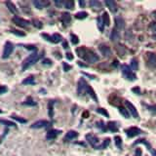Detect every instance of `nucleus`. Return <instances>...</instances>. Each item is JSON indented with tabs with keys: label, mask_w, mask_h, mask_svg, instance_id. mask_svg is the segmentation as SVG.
Masks as SVG:
<instances>
[{
	"label": "nucleus",
	"mask_w": 156,
	"mask_h": 156,
	"mask_svg": "<svg viewBox=\"0 0 156 156\" xmlns=\"http://www.w3.org/2000/svg\"><path fill=\"white\" fill-rule=\"evenodd\" d=\"M89 84H87V82L85 81L84 78H81L80 80L78 81V88L77 92L79 95H84L85 93L87 92V89H88Z\"/></svg>",
	"instance_id": "423d86ee"
},
{
	"label": "nucleus",
	"mask_w": 156,
	"mask_h": 156,
	"mask_svg": "<svg viewBox=\"0 0 156 156\" xmlns=\"http://www.w3.org/2000/svg\"><path fill=\"white\" fill-rule=\"evenodd\" d=\"M87 16H88V14L86 12H79L75 15V18L78 19V20H84V19L87 18Z\"/></svg>",
	"instance_id": "473e14b6"
},
{
	"label": "nucleus",
	"mask_w": 156,
	"mask_h": 156,
	"mask_svg": "<svg viewBox=\"0 0 156 156\" xmlns=\"http://www.w3.org/2000/svg\"><path fill=\"white\" fill-rule=\"evenodd\" d=\"M43 57V53L38 54V53H33L31 55H29L27 58L23 62V64H21V69L26 70L28 67H31V65H33L34 64L39 61V60Z\"/></svg>",
	"instance_id": "f257e3e1"
},
{
	"label": "nucleus",
	"mask_w": 156,
	"mask_h": 156,
	"mask_svg": "<svg viewBox=\"0 0 156 156\" xmlns=\"http://www.w3.org/2000/svg\"><path fill=\"white\" fill-rule=\"evenodd\" d=\"M13 23H15L17 26H21V27H27L31 24V21H27V20H24V19H21L20 17H14L12 19Z\"/></svg>",
	"instance_id": "6e6552de"
},
{
	"label": "nucleus",
	"mask_w": 156,
	"mask_h": 156,
	"mask_svg": "<svg viewBox=\"0 0 156 156\" xmlns=\"http://www.w3.org/2000/svg\"><path fill=\"white\" fill-rule=\"evenodd\" d=\"M152 16H153V18L156 19V11H153V12H152Z\"/></svg>",
	"instance_id": "bf43d9fd"
},
{
	"label": "nucleus",
	"mask_w": 156,
	"mask_h": 156,
	"mask_svg": "<svg viewBox=\"0 0 156 156\" xmlns=\"http://www.w3.org/2000/svg\"><path fill=\"white\" fill-rule=\"evenodd\" d=\"M125 105H126V106H127V109H128V111H129V113L131 114V115H132L134 118L138 119L139 118V113H138L137 108L135 107V105H133L129 101H126Z\"/></svg>",
	"instance_id": "0eeeda50"
},
{
	"label": "nucleus",
	"mask_w": 156,
	"mask_h": 156,
	"mask_svg": "<svg viewBox=\"0 0 156 156\" xmlns=\"http://www.w3.org/2000/svg\"><path fill=\"white\" fill-rule=\"evenodd\" d=\"M62 67H64V71H69V70L71 69V67H70L69 64H67V62H64V64H62Z\"/></svg>",
	"instance_id": "de8ad7c7"
},
{
	"label": "nucleus",
	"mask_w": 156,
	"mask_h": 156,
	"mask_svg": "<svg viewBox=\"0 0 156 156\" xmlns=\"http://www.w3.org/2000/svg\"><path fill=\"white\" fill-rule=\"evenodd\" d=\"M84 75H86V76H88V77H91V79H95V76L94 75H90L88 74V73H83Z\"/></svg>",
	"instance_id": "4d7b16f0"
},
{
	"label": "nucleus",
	"mask_w": 156,
	"mask_h": 156,
	"mask_svg": "<svg viewBox=\"0 0 156 156\" xmlns=\"http://www.w3.org/2000/svg\"><path fill=\"white\" fill-rule=\"evenodd\" d=\"M54 101H50L48 103V113L50 118H54Z\"/></svg>",
	"instance_id": "b1692460"
},
{
	"label": "nucleus",
	"mask_w": 156,
	"mask_h": 156,
	"mask_svg": "<svg viewBox=\"0 0 156 156\" xmlns=\"http://www.w3.org/2000/svg\"><path fill=\"white\" fill-rule=\"evenodd\" d=\"M42 64L51 67V65H52V61H51V60H49V59H45V60H43V61H42Z\"/></svg>",
	"instance_id": "c03bdc74"
},
{
	"label": "nucleus",
	"mask_w": 156,
	"mask_h": 156,
	"mask_svg": "<svg viewBox=\"0 0 156 156\" xmlns=\"http://www.w3.org/2000/svg\"><path fill=\"white\" fill-rule=\"evenodd\" d=\"M141 133V131L137 127H131L129 129L126 130V135H127L129 138H133V137H136L139 135Z\"/></svg>",
	"instance_id": "9d476101"
},
{
	"label": "nucleus",
	"mask_w": 156,
	"mask_h": 156,
	"mask_svg": "<svg viewBox=\"0 0 156 156\" xmlns=\"http://www.w3.org/2000/svg\"><path fill=\"white\" fill-rule=\"evenodd\" d=\"M55 4L58 7H62L64 6V1H62V0H55Z\"/></svg>",
	"instance_id": "49530a36"
},
{
	"label": "nucleus",
	"mask_w": 156,
	"mask_h": 156,
	"mask_svg": "<svg viewBox=\"0 0 156 156\" xmlns=\"http://www.w3.org/2000/svg\"><path fill=\"white\" fill-rule=\"evenodd\" d=\"M86 93L93 98V100H95L96 102H98V98H97V96H96V93H95V91L93 90V88H92L91 86H90V85L88 86V89H87V92Z\"/></svg>",
	"instance_id": "a878e982"
},
{
	"label": "nucleus",
	"mask_w": 156,
	"mask_h": 156,
	"mask_svg": "<svg viewBox=\"0 0 156 156\" xmlns=\"http://www.w3.org/2000/svg\"><path fill=\"white\" fill-rule=\"evenodd\" d=\"M65 57H67V59L68 61H72L73 60V55L71 53H67L65 54Z\"/></svg>",
	"instance_id": "8fccbe9b"
},
{
	"label": "nucleus",
	"mask_w": 156,
	"mask_h": 156,
	"mask_svg": "<svg viewBox=\"0 0 156 156\" xmlns=\"http://www.w3.org/2000/svg\"><path fill=\"white\" fill-rule=\"evenodd\" d=\"M33 5L37 9H43L45 7H48L50 5V2L46 1V0H34Z\"/></svg>",
	"instance_id": "ddd939ff"
},
{
	"label": "nucleus",
	"mask_w": 156,
	"mask_h": 156,
	"mask_svg": "<svg viewBox=\"0 0 156 156\" xmlns=\"http://www.w3.org/2000/svg\"><path fill=\"white\" fill-rule=\"evenodd\" d=\"M64 7L67 9H73L74 8V2L72 0H68V1L64 2Z\"/></svg>",
	"instance_id": "72a5a7b5"
},
{
	"label": "nucleus",
	"mask_w": 156,
	"mask_h": 156,
	"mask_svg": "<svg viewBox=\"0 0 156 156\" xmlns=\"http://www.w3.org/2000/svg\"><path fill=\"white\" fill-rule=\"evenodd\" d=\"M97 24H98V29H100L101 31H105V24H103L102 17H98V18L97 19Z\"/></svg>",
	"instance_id": "2f4dec72"
},
{
	"label": "nucleus",
	"mask_w": 156,
	"mask_h": 156,
	"mask_svg": "<svg viewBox=\"0 0 156 156\" xmlns=\"http://www.w3.org/2000/svg\"><path fill=\"white\" fill-rule=\"evenodd\" d=\"M109 144H110V139L107 138V139H105V141H103V143L102 144H100L96 149H105L109 146Z\"/></svg>",
	"instance_id": "cd10ccee"
},
{
	"label": "nucleus",
	"mask_w": 156,
	"mask_h": 156,
	"mask_svg": "<svg viewBox=\"0 0 156 156\" xmlns=\"http://www.w3.org/2000/svg\"><path fill=\"white\" fill-rule=\"evenodd\" d=\"M0 113H2V110H1V109H0Z\"/></svg>",
	"instance_id": "680f3d73"
},
{
	"label": "nucleus",
	"mask_w": 156,
	"mask_h": 156,
	"mask_svg": "<svg viewBox=\"0 0 156 156\" xmlns=\"http://www.w3.org/2000/svg\"><path fill=\"white\" fill-rule=\"evenodd\" d=\"M85 5H86V2H85L84 0H79V6L82 7V8H84Z\"/></svg>",
	"instance_id": "3c124183"
},
{
	"label": "nucleus",
	"mask_w": 156,
	"mask_h": 156,
	"mask_svg": "<svg viewBox=\"0 0 156 156\" xmlns=\"http://www.w3.org/2000/svg\"><path fill=\"white\" fill-rule=\"evenodd\" d=\"M61 20L62 21V24H64L65 26H69L70 21H71V16H70L69 13H62Z\"/></svg>",
	"instance_id": "a211bd4d"
},
{
	"label": "nucleus",
	"mask_w": 156,
	"mask_h": 156,
	"mask_svg": "<svg viewBox=\"0 0 156 156\" xmlns=\"http://www.w3.org/2000/svg\"><path fill=\"white\" fill-rule=\"evenodd\" d=\"M84 60L86 62H88L94 64V62H98V60H100V58H98V55L95 54L94 52H92L91 50H87L86 55H85V57H84Z\"/></svg>",
	"instance_id": "7ed1b4c3"
},
{
	"label": "nucleus",
	"mask_w": 156,
	"mask_h": 156,
	"mask_svg": "<svg viewBox=\"0 0 156 156\" xmlns=\"http://www.w3.org/2000/svg\"><path fill=\"white\" fill-rule=\"evenodd\" d=\"M26 47L27 49H29V50H35V46L33 45H31V46H26Z\"/></svg>",
	"instance_id": "5fc2aeb1"
},
{
	"label": "nucleus",
	"mask_w": 156,
	"mask_h": 156,
	"mask_svg": "<svg viewBox=\"0 0 156 156\" xmlns=\"http://www.w3.org/2000/svg\"><path fill=\"white\" fill-rule=\"evenodd\" d=\"M144 144V146H146L147 147V149H148L149 151L151 152L152 156H156V151L152 148L151 146H150V144H148V141H147L146 139H138V141H137L136 143H135V144L137 146V144Z\"/></svg>",
	"instance_id": "9b49d317"
},
{
	"label": "nucleus",
	"mask_w": 156,
	"mask_h": 156,
	"mask_svg": "<svg viewBox=\"0 0 156 156\" xmlns=\"http://www.w3.org/2000/svg\"><path fill=\"white\" fill-rule=\"evenodd\" d=\"M148 58V64L150 67H156V55L154 53H148L147 54Z\"/></svg>",
	"instance_id": "6ab92c4d"
},
{
	"label": "nucleus",
	"mask_w": 156,
	"mask_h": 156,
	"mask_svg": "<svg viewBox=\"0 0 156 156\" xmlns=\"http://www.w3.org/2000/svg\"><path fill=\"white\" fill-rule=\"evenodd\" d=\"M102 19H103V21L105 24V26H108L110 24V20H109V16L107 13H103V16H102Z\"/></svg>",
	"instance_id": "c756f323"
},
{
	"label": "nucleus",
	"mask_w": 156,
	"mask_h": 156,
	"mask_svg": "<svg viewBox=\"0 0 156 156\" xmlns=\"http://www.w3.org/2000/svg\"><path fill=\"white\" fill-rule=\"evenodd\" d=\"M24 105H36V103H35L31 98H28L26 102L24 103Z\"/></svg>",
	"instance_id": "58836bf2"
},
{
	"label": "nucleus",
	"mask_w": 156,
	"mask_h": 156,
	"mask_svg": "<svg viewBox=\"0 0 156 156\" xmlns=\"http://www.w3.org/2000/svg\"><path fill=\"white\" fill-rule=\"evenodd\" d=\"M86 52H87V49L85 47H80V48L76 49V53H77L78 56L82 59H84L85 55H86Z\"/></svg>",
	"instance_id": "bb28decb"
},
{
	"label": "nucleus",
	"mask_w": 156,
	"mask_h": 156,
	"mask_svg": "<svg viewBox=\"0 0 156 156\" xmlns=\"http://www.w3.org/2000/svg\"><path fill=\"white\" fill-rule=\"evenodd\" d=\"M115 26L117 31H123L125 28V21L122 17H116L115 18Z\"/></svg>",
	"instance_id": "4468645a"
},
{
	"label": "nucleus",
	"mask_w": 156,
	"mask_h": 156,
	"mask_svg": "<svg viewBox=\"0 0 156 156\" xmlns=\"http://www.w3.org/2000/svg\"><path fill=\"white\" fill-rule=\"evenodd\" d=\"M98 127L100 128L101 130H103V131H106V128H105V123H103V121H100L98 123Z\"/></svg>",
	"instance_id": "a18cd8bd"
},
{
	"label": "nucleus",
	"mask_w": 156,
	"mask_h": 156,
	"mask_svg": "<svg viewBox=\"0 0 156 156\" xmlns=\"http://www.w3.org/2000/svg\"><path fill=\"white\" fill-rule=\"evenodd\" d=\"M32 24H33V26L36 27V28H42V26H43L42 23H41L40 21L36 20V19H34V20L32 21Z\"/></svg>",
	"instance_id": "e433bc0d"
},
{
	"label": "nucleus",
	"mask_w": 156,
	"mask_h": 156,
	"mask_svg": "<svg viewBox=\"0 0 156 156\" xmlns=\"http://www.w3.org/2000/svg\"><path fill=\"white\" fill-rule=\"evenodd\" d=\"M114 141H115V144H116V146L118 147V148L121 149V148H122V139L120 138V137L116 136L115 138H114Z\"/></svg>",
	"instance_id": "f704fd0d"
},
{
	"label": "nucleus",
	"mask_w": 156,
	"mask_h": 156,
	"mask_svg": "<svg viewBox=\"0 0 156 156\" xmlns=\"http://www.w3.org/2000/svg\"><path fill=\"white\" fill-rule=\"evenodd\" d=\"M5 4H6L7 8L9 9V11L11 13L14 14V15H19V10H18V8L15 4L12 3L11 1H6L5 2Z\"/></svg>",
	"instance_id": "dca6fc26"
},
{
	"label": "nucleus",
	"mask_w": 156,
	"mask_h": 156,
	"mask_svg": "<svg viewBox=\"0 0 156 156\" xmlns=\"http://www.w3.org/2000/svg\"><path fill=\"white\" fill-rule=\"evenodd\" d=\"M119 39H120L119 32L116 28H114L110 33V40L112 41V42H116V41H118Z\"/></svg>",
	"instance_id": "4be33fe9"
},
{
	"label": "nucleus",
	"mask_w": 156,
	"mask_h": 156,
	"mask_svg": "<svg viewBox=\"0 0 156 156\" xmlns=\"http://www.w3.org/2000/svg\"><path fill=\"white\" fill-rule=\"evenodd\" d=\"M70 38H71V43L72 44H74V45H76V44H78V42H79V39H78V37L76 36L75 34H71L70 35Z\"/></svg>",
	"instance_id": "a19ab883"
},
{
	"label": "nucleus",
	"mask_w": 156,
	"mask_h": 156,
	"mask_svg": "<svg viewBox=\"0 0 156 156\" xmlns=\"http://www.w3.org/2000/svg\"><path fill=\"white\" fill-rule=\"evenodd\" d=\"M86 139H87V141H88V143L91 144L94 148H97V147H98V138H96L94 135H91V134H90V135L86 136Z\"/></svg>",
	"instance_id": "2eb2a0df"
},
{
	"label": "nucleus",
	"mask_w": 156,
	"mask_h": 156,
	"mask_svg": "<svg viewBox=\"0 0 156 156\" xmlns=\"http://www.w3.org/2000/svg\"><path fill=\"white\" fill-rule=\"evenodd\" d=\"M97 111L98 112V113L102 114V115H105V117H108V116H109V115H108V113H107V111H106L105 108H98V109H97Z\"/></svg>",
	"instance_id": "37998d69"
},
{
	"label": "nucleus",
	"mask_w": 156,
	"mask_h": 156,
	"mask_svg": "<svg viewBox=\"0 0 156 156\" xmlns=\"http://www.w3.org/2000/svg\"><path fill=\"white\" fill-rule=\"evenodd\" d=\"M135 156H141V150L139 149V148H137Z\"/></svg>",
	"instance_id": "603ef678"
},
{
	"label": "nucleus",
	"mask_w": 156,
	"mask_h": 156,
	"mask_svg": "<svg viewBox=\"0 0 156 156\" xmlns=\"http://www.w3.org/2000/svg\"><path fill=\"white\" fill-rule=\"evenodd\" d=\"M21 84L23 85H33V84H35V80L32 76H31V77H27L24 79V80H23Z\"/></svg>",
	"instance_id": "c85d7f7f"
},
{
	"label": "nucleus",
	"mask_w": 156,
	"mask_h": 156,
	"mask_svg": "<svg viewBox=\"0 0 156 156\" xmlns=\"http://www.w3.org/2000/svg\"><path fill=\"white\" fill-rule=\"evenodd\" d=\"M153 37L156 38V28L154 29V31H153Z\"/></svg>",
	"instance_id": "052dcab7"
},
{
	"label": "nucleus",
	"mask_w": 156,
	"mask_h": 156,
	"mask_svg": "<svg viewBox=\"0 0 156 156\" xmlns=\"http://www.w3.org/2000/svg\"><path fill=\"white\" fill-rule=\"evenodd\" d=\"M77 64H78V65H79V67H87V65H86V64H82V62H77Z\"/></svg>",
	"instance_id": "6e6d98bb"
},
{
	"label": "nucleus",
	"mask_w": 156,
	"mask_h": 156,
	"mask_svg": "<svg viewBox=\"0 0 156 156\" xmlns=\"http://www.w3.org/2000/svg\"><path fill=\"white\" fill-rule=\"evenodd\" d=\"M131 67L134 70H138L139 68V64H138V60L137 59H133L132 62H131Z\"/></svg>",
	"instance_id": "c9c22d12"
},
{
	"label": "nucleus",
	"mask_w": 156,
	"mask_h": 156,
	"mask_svg": "<svg viewBox=\"0 0 156 156\" xmlns=\"http://www.w3.org/2000/svg\"><path fill=\"white\" fill-rule=\"evenodd\" d=\"M62 45H64V48H65V49H67V48H68V45H67V41H64V44H62Z\"/></svg>",
	"instance_id": "13d9d810"
},
{
	"label": "nucleus",
	"mask_w": 156,
	"mask_h": 156,
	"mask_svg": "<svg viewBox=\"0 0 156 156\" xmlns=\"http://www.w3.org/2000/svg\"><path fill=\"white\" fill-rule=\"evenodd\" d=\"M121 70L123 74L125 75V77L130 81H134L137 79V75L132 71V68L127 64H122L121 65Z\"/></svg>",
	"instance_id": "f03ea898"
},
{
	"label": "nucleus",
	"mask_w": 156,
	"mask_h": 156,
	"mask_svg": "<svg viewBox=\"0 0 156 156\" xmlns=\"http://www.w3.org/2000/svg\"><path fill=\"white\" fill-rule=\"evenodd\" d=\"M105 4L111 12L113 13L117 12V5L115 3V1H113V0H105Z\"/></svg>",
	"instance_id": "aec40b11"
},
{
	"label": "nucleus",
	"mask_w": 156,
	"mask_h": 156,
	"mask_svg": "<svg viewBox=\"0 0 156 156\" xmlns=\"http://www.w3.org/2000/svg\"><path fill=\"white\" fill-rule=\"evenodd\" d=\"M42 37L45 38V40L50 41V42H52V43H60L62 40V37L59 33H55L53 35H49V34L43 33Z\"/></svg>",
	"instance_id": "20e7f679"
},
{
	"label": "nucleus",
	"mask_w": 156,
	"mask_h": 156,
	"mask_svg": "<svg viewBox=\"0 0 156 156\" xmlns=\"http://www.w3.org/2000/svg\"><path fill=\"white\" fill-rule=\"evenodd\" d=\"M49 125H50V122L47 120H39V121L34 122L31 126V128H32V129H41V128H45Z\"/></svg>",
	"instance_id": "1a4fd4ad"
},
{
	"label": "nucleus",
	"mask_w": 156,
	"mask_h": 156,
	"mask_svg": "<svg viewBox=\"0 0 156 156\" xmlns=\"http://www.w3.org/2000/svg\"><path fill=\"white\" fill-rule=\"evenodd\" d=\"M11 32H12L13 34H15V35H18V36H24V35H26V33H24V31H17V29H12Z\"/></svg>",
	"instance_id": "ea45409f"
},
{
	"label": "nucleus",
	"mask_w": 156,
	"mask_h": 156,
	"mask_svg": "<svg viewBox=\"0 0 156 156\" xmlns=\"http://www.w3.org/2000/svg\"><path fill=\"white\" fill-rule=\"evenodd\" d=\"M0 123H2V124L6 125V126H9V127H14V126H16V124L14 122H11V121H8V120H2L0 119Z\"/></svg>",
	"instance_id": "4c0bfd02"
},
{
	"label": "nucleus",
	"mask_w": 156,
	"mask_h": 156,
	"mask_svg": "<svg viewBox=\"0 0 156 156\" xmlns=\"http://www.w3.org/2000/svg\"><path fill=\"white\" fill-rule=\"evenodd\" d=\"M78 137V133L75 132V131H68L67 133V135L64 137V139L65 141H72V139H76Z\"/></svg>",
	"instance_id": "412c9836"
},
{
	"label": "nucleus",
	"mask_w": 156,
	"mask_h": 156,
	"mask_svg": "<svg viewBox=\"0 0 156 156\" xmlns=\"http://www.w3.org/2000/svg\"><path fill=\"white\" fill-rule=\"evenodd\" d=\"M90 6H91V8H93V9H97V10H100L101 8H102V3H101L98 0H91V1L89 2Z\"/></svg>",
	"instance_id": "5701e85b"
},
{
	"label": "nucleus",
	"mask_w": 156,
	"mask_h": 156,
	"mask_svg": "<svg viewBox=\"0 0 156 156\" xmlns=\"http://www.w3.org/2000/svg\"><path fill=\"white\" fill-rule=\"evenodd\" d=\"M8 91V88L5 86H0V95L4 94V93H6Z\"/></svg>",
	"instance_id": "09e8293b"
},
{
	"label": "nucleus",
	"mask_w": 156,
	"mask_h": 156,
	"mask_svg": "<svg viewBox=\"0 0 156 156\" xmlns=\"http://www.w3.org/2000/svg\"><path fill=\"white\" fill-rule=\"evenodd\" d=\"M107 127H108V129L110 130L111 132H113V133H115V132L118 131V127H117L115 122H109L107 124Z\"/></svg>",
	"instance_id": "7c9ffc66"
},
{
	"label": "nucleus",
	"mask_w": 156,
	"mask_h": 156,
	"mask_svg": "<svg viewBox=\"0 0 156 156\" xmlns=\"http://www.w3.org/2000/svg\"><path fill=\"white\" fill-rule=\"evenodd\" d=\"M14 51V45L11 42H6L4 46V50H3V54H2V58L3 59H8L11 56V54L13 53Z\"/></svg>",
	"instance_id": "39448f33"
},
{
	"label": "nucleus",
	"mask_w": 156,
	"mask_h": 156,
	"mask_svg": "<svg viewBox=\"0 0 156 156\" xmlns=\"http://www.w3.org/2000/svg\"><path fill=\"white\" fill-rule=\"evenodd\" d=\"M132 91H133V92H135V93H137V94H138V95L141 94V91H139V88H133V89H132Z\"/></svg>",
	"instance_id": "864d4df0"
},
{
	"label": "nucleus",
	"mask_w": 156,
	"mask_h": 156,
	"mask_svg": "<svg viewBox=\"0 0 156 156\" xmlns=\"http://www.w3.org/2000/svg\"><path fill=\"white\" fill-rule=\"evenodd\" d=\"M98 49H100V52L103 55V56L105 57V58H109V57H111L112 53H111L110 48H109L108 46L101 44L100 47H98Z\"/></svg>",
	"instance_id": "f8f14e48"
},
{
	"label": "nucleus",
	"mask_w": 156,
	"mask_h": 156,
	"mask_svg": "<svg viewBox=\"0 0 156 156\" xmlns=\"http://www.w3.org/2000/svg\"><path fill=\"white\" fill-rule=\"evenodd\" d=\"M12 117V119H14V120H16V121H18V122H20V123H26L27 121L26 119H24V118H21V117H19V116H11Z\"/></svg>",
	"instance_id": "79ce46f5"
},
{
	"label": "nucleus",
	"mask_w": 156,
	"mask_h": 156,
	"mask_svg": "<svg viewBox=\"0 0 156 156\" xmlns=\"http://www.w3.org/2000/svg\"><path fill=\"white\" fill-rule=\"evenodd\" d=\"M118 110L123 117H125V118H130V113H129V111H128V109H126L125 107H123V106H119Z\"/></svg>",
	"instance_id": "393cba45"
},
{
	"label": "nucleus",
	"mask_w": 156,
	"mask_h": 156,
	"mask_svg": "<svg viewBox=\"0 0 156 156\" xmlns=\"http://www.w3.org/2000/svg\"><path fill=\"white\" fill-rule=\"evenodd\" d=\"M60 134H61V131H59V130H50L46 134V139H50V141L51 139H55Z\"/></svg>",
	"instance_id": "f3484780"
}]
</instances>
